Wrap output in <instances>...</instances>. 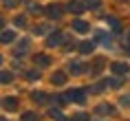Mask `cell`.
Segmentation results:
<instances>
[{
	"mask_svg": "<svg viewBox=\"0 0 130 121\" xmlns=\"http://www.w3.org/2000/svg\"><path fill=\"white\" fill-rule=\"evenodd\" d=\"M112 71H115L117 75H123V73H128V66H126V64H112Z\"/></svg>",
	"mask_w": 130,
	"mask_h": 121,
	"instance_id": "obj_1",
	"label": "cell"
},
{
	"mask_svg": "<svg viewBox=\"0 0 130 121\" xmlns=\"http://www.w3.org/2000/svg\"><path fill=\"white\" fill-rule=\"evenodd\" d=\"M75 29H77V31H86L88 24H86V22H75Z\"/></svg>",
	"mask_w": 130,
	"mask_h": 121,
	"instance_id": "obj_2",
	"label": "cell"
},
{
	"mask_svg": "<svg viewBox=\"0 0 130 121\" xmlns=\"http://www.w3.org/2000/svg\"><path fill=\"white\" fill-rule=\"evenodd\" d=\"M13 40V33H2V42H11Z\"/></svg>",
	"mask_w": 130,
	"mask_h": 121,
	"instance_id": "obj_3",
	"label": "cell"
},
{
	"mask_svg": "<svg viewBox=\"0 0 130 121\" xmlns=\"http://www.w3.org/2000/svg\"><path fill=\"white\" fill-rule=\"evenodd\" d=\"M128 53H130V48H128Z\"/></svg>",
	"mask_w": 130,
	"mask_h": 121,
	"instance_id": "obj_4",
	"label": "cell"
}]
</instances>
